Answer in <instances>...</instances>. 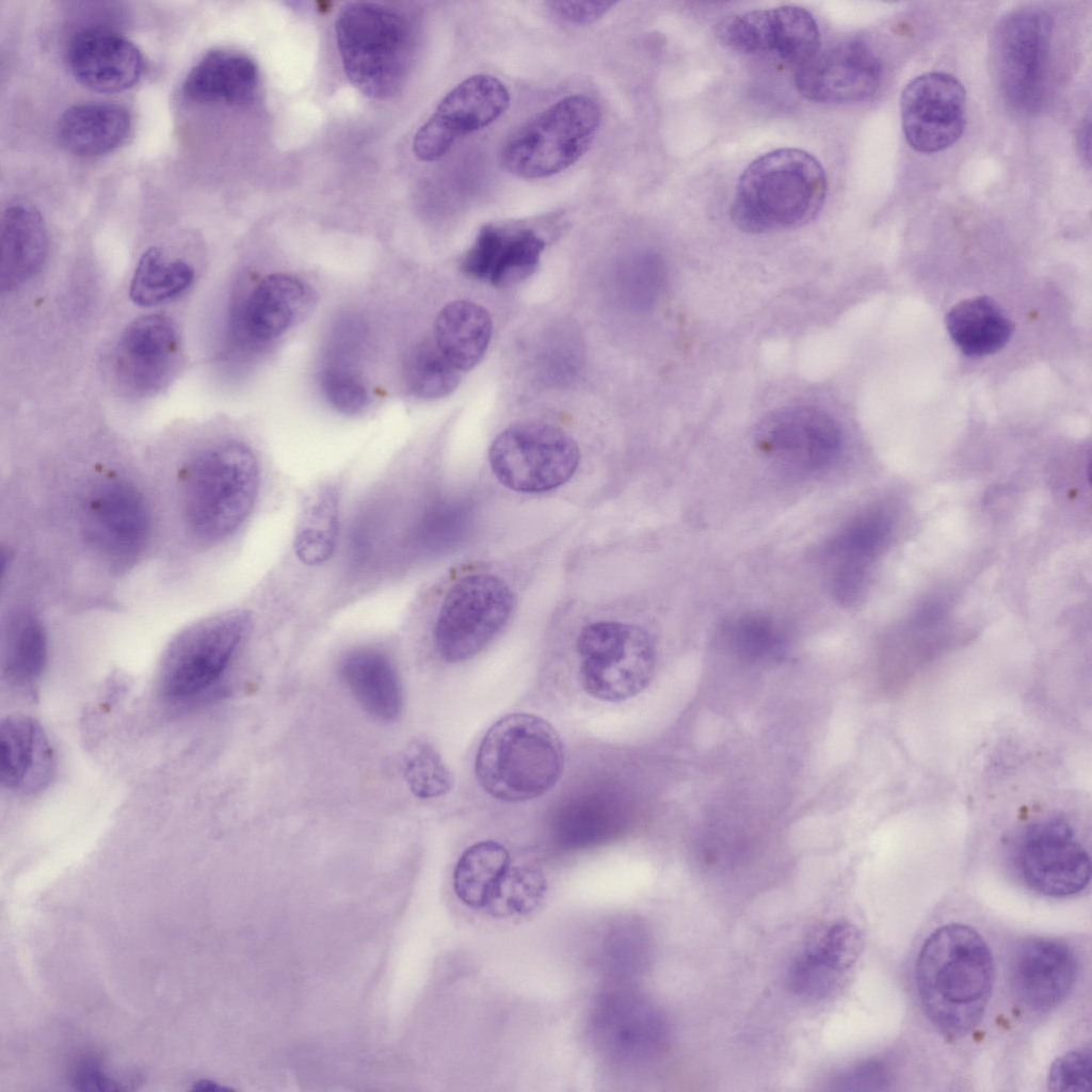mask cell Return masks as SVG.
<instances>
[{
    "mask_svg": "<svg viewBox=\"0 0 1092 1092\" xmlns=\"http://www.w3.org/2000/svg\"><path fill=\"white\" fill-rule=\"evenodd\" d=\"M1078 148L1082 159L1089 163L1090 161V119L1087 118L1078 132Z\"/></svg>",
    "mask_w": 1092,
    "mask_h": 1092,
    "instance_id": "48",
    "label": "cell"
},
{
    "mask_svg": "<svg viewBox=\"0 0 1092 1092\" xmlns=\"http://www.w3.org/2000/svg\"><path fill=\"white\" fill-rule=\"evenodd\" d=\"M890 530L889 515L872 509L855 516L824 543L820 555L826 582L838 603L850 606L864 595L870 566Z\"/></svg>",
    "mask_w": 1092,
    "mask_h": 1092,
    "instance_id": "22",
    "label": "cell"
},
{
    "mask_svg": "<svg viewBox=\"0 0 1092 1092\" xmlns=\"http://www.w3.org/2000/svg\"><path fill=\"white\" fill-rule=\"evenodd\" d=\"M402 772L410 790L420 799L447 794L453 776L440 754L428 741L412 740L402 756Z\"/></svg>",
    "mask_w": 1092,
    "mask_h": 1092,
    "instance_id": "41",
    "label": "cell"
},
{
    "mask_svg": "<svg viewBox=\"0 0 1092 1092\" xmlns=\"http://www.w3.org/2000/svg\"><path fill=\"white\" fill-rule=\"evenodd\" d=\"M1092 1061L1090 1049L1070 1050L1050 1065L1047 1086L1051 1091L1090 1092Z\"/></svg>",
    "mask_w": 1092,
    "mask_h": 1092,
    "instance_id": "45",
    "label": "cell"
},
{
    "mask_svg": "<svg viewBox=\"0 0 1092 1092\" xmlns=\"http://www.w3.org/2000/svg\"><path fill=\"white\" fill-rule=\"evenodd\" d=\"M888 1070L880 1060H868L850 1066L831 1079L835 1090H878L888 1082Z\"/></svg>",
    "mask_w": 1092,
    "mask_h": 1092,
    "instance_id": "46",
    "label": "cell"
},
{
    "mask_svg": "<svg viewBox=\"0 0 1092 1092\" xmlns=\"http://www.w3.org/2000/svg\"><path fill=\"white\" fill-rule=\"evenodd\" d=\"M316 303L317 294L307 282L293 274L273 273L244 301L239 325L251 339L269 341L307 318Z\"/></svg>",
    "mask_w": 1092,
    "mask_h": 1092,
    "instance_id": "26",
    "label": "cell"
},
{
    "mask_svg": "<svg viewBox=\"0 0 1092 1092\" xmlns=\"http://www.w3.org/2000/svg\"><path fill=\"white\" fill-rule=\"evenodd\" d=\"M588 1032L598 1058L623 1072L653 1065L667 1054L672 1041L671 1025L661 1008L622 984L596 998Z\"/></svg>",
    "mask_w": 1092,
    "mask_h": 1092,
    "instance_id": "7",
    "label": "cell"
},
{
    "mask_svg": "<svg viewBox=\"0 0 1092 1092\" xmlns=\"http://www.w3.org/2000/svg\"><path fill=\"white\" fill-rule=\"evenodd\" d=\"M193 279L194 270L189 263L166 259L159 248L150 247L138 261L129 295L140 306H155L180 295Z\"/></svg>",
    "mask_w": 1092,
    "mask_h": 1092,
    "instance_id": "38",
    "label": "cell"
},
{
    "mask_svg": "<svg viewBox=\"0 0 1092 1092\" xmlns=\"http://www.w3.org/2000/svg\"><path fill=\"white\" fill-rule=\"evenodd\" d=\"M149 530L147 502L132 484L113 480L93 491L85 509V533L108 562L121 567L134 561Z\"/></svg>",
    "mask_w": 1092,
    "mask_h": 1092,
    "instance_id": "19",
    "label": "cell"
},
{
    "mask_svg": "<svg viewBox=\"0 0 1092 1092\" xmlns=\"http://www.w3.org/2000/svg\"><path fill=\"white\" fill-rule=\"evenodd\" d=\"M603 964L619 979L640 974L648 963L651 942L641 922L635 919H619L605 933L603 940Z\"/></svg>",
    "mask_w": 1092,
    "mask_h": 1092,
    "instance_id": "39",
    "label": "cell"
},
{
    "mask_svg": "<svg viewBox=\"0 0 1092 1092\" xmlns=\"http://www.w3.org/2000/svg\"><path fill=\"white\" fill-rule=\"evenodd\" d=\"M179 336L170 318L143 316L122 334L115 352L116 379L129 395L151 396L163 388L176 371Z\"/></svg>",
    "mask_w": 1092,
    "mask_h": 1092,
    "instance_id": "21",
    "label": "cell"
},
{
    "mask_svg": "<svg viewBox=\"0 0 1092 1092\" xmlns=\"http://www.w3.org/2000/svg\"><path fill=\"white\" fill-rule=\"evenodd\" d=\"M753 439L768 461L794 476H812L828 469L842 446L835 420L813 406L784 407L767 414L757 423Z\"/></svg>",
    "mask_w": 1092,
    "mask_h": 1092,
    "instance_id": "14",
    "label": "cell"
},
{
    "mask_svg": "<svg viewBox=\"0 0 1092 1092\" xmlns=\"http://www.w3.org/2000/svg\"><path fill=\"white\" fill-rule=\"evenodd\" d=\"M492 319L482 306L469 300L445 305L434 323V342L457 370H469L484 356L491 341Z\"/></svg>",
    "mask_w": 1092,
    "mask_h": 1092,
    "instance_id": "33",
    "label": "cell"
},
{
    "mask_svg": "<svg viewBox=\"0 0 1092 1092\" xmlns=\"http://www.w3.org/2000/svg\"><path fill=\"white\" fill-rule=\"evenodd\" d=\"M66 63L79 83L99 93L130 89L144 69L143 57L133 43L98 28L82 30L70 38Z\"/></svg>",
    "mask_w": 1092,
    "mask_h": 1092,
    "instance_id": "24",
    "label": "cell"
},
{
    "mask_svg": "<svg viewBox=\"0 0 1092 1092\" xmlns=\"http://www.w3.org/2000/svg\"><path fill=\"white\" fill-rule=\"evenodd\" d=\"M514 607L510 587L499 577L473 574L457 580L445 595L434 627V643L447 662L480 653L501 630Z\"/></svg>",
    "mask_w": 1092,
    "mask_h": 1092,
    "instance_id": "13",
    "label": "cell"
},
{
    "mask_svg": "<svg viewBox=\"0 0 1092 1092\" xmlns=\"http://www.w3.org/2000/svg\"><path fill=\"white\" fill-rule=\"evenodd\" d=\"M882 63L863 38L850 37L819 50L796 69L794 84L805 99L852 103L871 97L882 81Z\"/></svg>",
    "mask_w": 1092,
    "mask_h": 1092,
    "instance_id": "17",
    "label": "cell"
},
{
    "mask_svg": "<svg viewBox=\"0 0 1092 1092\" xmlns=\"http://www.w3.org/2000/svg\"><path fill=\"white\" fill-rule=\"evenodd\" d=\"M720 41L736 51L774 55L800 67L821 47L815 17L804 7L782 5L724 18L718 26Z\"/></svg>",
    "mask_w": 1092,
    "mask_h": 1092,
    "instance_id": "16",
    "label": "cell"
},
{
    "mask_svg": "<svg viewBox=\"0 0 1092 1092\" xmlns=\"http://www.w3.org/2000/svg\"><path fill=\"white\" fill-rule=\"evenodd\" d=\"M320 386L327 402L342 414H357L368 404L369 396L362 378L343 359H334L324 366Z\"/></svg>",
    "mask_w": 1092,
    "mask_h": 1092,
    "instance_id": "44",
    "label": "cell"
},
{
    "mask_svg": "<svg viewBox=\"0 0 1092 1092\" xmlns=\"http://www.w3.org/2000/svg\"><path fill=\"white\" fill-rule=\"evenodd\" d=\"M1077 961L1064 942L1037 937L1022 943L1011 962L1012 990L1025 1007L1047 1011L1069 995L1075 983Z\"/></svg>",
    "mask_w": 1092,
    "mask_h": 1092,
    "instance_id": "23",
    "label": "cell"
},
{
    "mask_svg": "<svg viewBox=\"0 0 1092 1092\" xmlns=\"http://www.w3.org/2000/svg\"><path fill=\"white\" fill-rule=\"evenodd\" d=\"M862 948V934L849 921L834 920L818 927L788 966V989L812 1001L831 998L842 987Z\"/></svg>",
    "mask_w": 1092,
    "mask_h": 1092,
    "instance_id": "20",
    "label": "cell"
},
{
    "mask_svg": "<svg viewBox=\"0 0 1092 1092\" xmlns=\"http://www.w3.org/2000/svg\"><path fill=\"white\" fill-rule=\"evenodd\" d=\"M225 1090H229V1089L225 1088V1087H222L219 1083H216L214 1081H211V1080H208V1079H202V1080L195 1081L193 1083V1088H192V1091H225Z\"/></svg>",
    "mask_w": 1092,
    "mask_h": 1092,
    "instance_id": "49",
    "label": "cell"
},
{
    "mask_svg": "<svg viewBox=\"0 0 1092 1092\" xmlns=\"http://www.w3.org/2000/svg\"><path fill=\"white\" fill-rule=\"evenodd\" d=\"M48 659L47 636L41 620L21 611L7 623L3 638L2 669L9 685L32 692L41 680Z\"/></svg>",
    "mask_w": 1092,
    "mask_h": 1092,
    "instance_id": "35",
    "label": "cell"
},
{
    "mask_svg": "<svg viewBox=\"0 0 1092 1092\" xmlns=\"http://www.w3.org/2000/svg\"><path fill=\"white\" fill-rule=\"evenodd\" d=\"M828 178L821 163L799 148H778L741 173L730 208L735 225L762 234L803 225L821 210Z\"/></svg>",
    "mask_w": 1092,
    "mask_h": 1092,
    "instance_id": "2",
    "label": "cell"
},
{
    "mask_svg": "<svg viewBox=\"0 0 1092 1092\" xmlns=\"http://www.w3.org/2000/svg\"><path fill=\"white\" fill-rule=\"evenodd\" d=\"M565 754L560 735L533 713H510L494 723L477 751L475 771L494 799L518 803L539 798L561 778Z\"/></svg>",
    "mask_w": 1092,
    "mask_h": 1092,
    "instance_id": "3",
    "label": "cell"
},
{
    "mask_svg": "<svg viewBox=\"0 0 1092 1092\" xmlns=\"http://www.w3.org/2000/svg\"><path fill=\"white\" fill-rule=\"evenodd\" d=\"M580 453L564 431L542 421L511 424L493 440L491 468L505 487L526 494L551 491L577 470Z\"/></svg>",
    "mask_w": 1092,
    "mask_h": 1092,
    "instance_id": "12",
    "label": "cell"
},
{
    "mask_svg": "<svg viewBox=\"0 0 1092 1092\" xmlns=\"http://www.w3.org/2000/svg\"><path fill=\"white\" fill-rule=\"evenodd\" d=\"M509 103V90L497 77L477 74L466 78L443 98L417 131L415 156L427 162L441 158L460 138L494 123Z\"/></svg>",
    "mask_w": 1092,
    "mask_h": 1092,
    "instance_id": "15",
    "label": "cell"
},
{
    "mask_svg": "<svg viewBox=\"0 0 1092 1092\" xmlns=\"http://www.w3.org/2000/svg\"><path fill=\"white\" fill-rule=\"evenodd\" d=\"M48 254V234L41 213L23 203L11 204L1 215V288L12 291L32 278Z\"/></svg>",
    "mask_w": 1092,
    "mask_h": 1092,
    "instance_id": "28",
    "label": "cell"
},
{
    "mask_svg": "<svg viewBox=\"0 0 1092 1092\" xmlns=\"http://www.w3.org/2000/svg\"><path fill=\"white\" fill-rule=\"evenodd\" d=\"M546 893V879L537 868L512 864L487 912L501 917L524 916L542 903Z\"/></svg>",
    "mask_w": 1092,
    "mask_h": 1092,
    "instance_id": "42",
    "label": "cell"
},
{
    "mask_svg": "<svg viewBox=\"0 0 1092 1092\" xmlns=\"http://www.w3.org/2000/svg\"><path fill=\"white\" fill-rule=\"evenodd\" d=\"M1008 849L1019 878L1041 895L1074 896L1090 883V853L1063 815H1045L1018 826Z\"/></svg>",
    "mask_w": 1092,
    "mask_h": 1092,
    "instance_id": "11",
    "label": "cell"
},
{
    "mask_svg": "<svg viewBox=\"0 0 1092 1092\" xmlns=\"http://www.w3.org/2000/svg\"><path fill=\"white\" fill-rule=\"evenodd\" d=\"M131 117L111 102H87L68 108L60 118L58 136L70 152L94 157L117 148L127 138Z\"/></svg>",
    "mask_w": 1092,
    "mask_h": 1092,
    "instance_id": "32",
    "label": "cell"
},
{
    "mask_svg": "<svg viewBox=\"0 0 1092 1092\" xmlns=\"http://www.w3.org/2000/svg\"><path fill=\"white\" fill-rule=\"evenodd\" d=\"M626 810L615 793L590 791L571 798L558 809L552 834L564 849H584L614 838L625 825Z\"/></svg>",
    "mask_w": 1092,
    "mask_h": 1092,
    "instance_id": "29",
    "label": "cell"
},
{
    "mask_svg": "<svg viewBox=\"0 0 1092 1092\" xmlns=\"http://www.w3.org/2000/svg\"><path fill=\"white\" fill-rule=\"evenodd\" d=\"M579 676L592 697L619 703L640 694L652 681L657 652L641 627L617 621L587 625L577 639Z\"/></svg>",
    "mask_w": 1092,
    "mask_h": 1092,
    "instance_id": "9",
    "label": "cell"
},
{
    "mask_svg": "<svg viewBox=\"0 0 1092 1092\" xmlns=\"http://www.w3.org/2000/svg\"><path fill=\"white\" fill-rule=\"evenodd\" d=\"M55 771V756L42 724L13 714L0 726V780L12 792L30 796L44 790Z\"/></svg>",
    "mask_w": 1092,
    "mask_h": 1092,
    "instance_id": "27",
    "label": "cell"
},
{
    "mask_svg": "<svg viewBox=\"0 0 1092 1092\" xmlns=\"http://www.w3.org/2000/svg\"><path fill=\"white\" fill-rule=\"evenodd\" d=\"M547 5L558 19L569 25L584 26L598 20L615 3L609 1H551Z\"/></svg>",
    "mask_w": 1092,
    "mask_h": 1092,
    "instance_id": "47",
    "label": "cell"
},
{
    "mask_svg": "<svg viewBox=\"0 0 1092 1092\" xmlns=\"http://www.w3.org/2000/svg\"><path fill=\"white\" fill-rule=\"evenodd\" d=\"M258 83V68L250 57L230 50H213L189 71L183 93L198 102L243 106L254 99Z\"/></svg>",
    "mask_w": 1092,
    "mask_h": 1092,
    "instance_id": "30",
    "label": "cell"
},
{
    "mask_svg": "<svg viewBox=\"0 0 1092 1092\" xmlns=\"http://www.w3.org/2000/svg\"><path fill=\"white\" fill-rule=\"evenodd\" d=\"M965 113V90L946 73L916 77L900 97L904 136L919 152H937L954 144L964 131Z\"/></svg>",
    "mask_w": 1092,
    "mask_h": 1092,
    "instance_id": "18",
    "label": "cell"
},
{
    "mask_svg": "<svg viewBox=\"0 0 1092 1092\" xmlns=\"http://www.w3.org/2000/svg\"><path fill=\"white\" fill-rule=\"evenodd\" d=\"M922 1009L943 1034L958 1039L982 1019L994 982V961L971 927L951 922L925 940L915 964Z\"/></svg>",
    "mask_w": 1092,
    "mask_h": 1092,
    "instance_id": "1",
    "label": "cell"
},
{
    "mask_svg": "<svg viewBox=\"0 0 1092 1092\" xmlns=\"http://www.w3.org/2000/svg\"><path fill=\"white\" fill-rule=\"evenodd\" d=\"M601 118V108L591 96L574 94L561 98L504 141L500 163L510 174L524 179L560 173L589 150Z\"/></svg>",
    "mask_w": 1092,
    "mask_h": 1092,
    "instance_id": "6",
    "label": "cell"
},
{
    "mask_svg": "<svg viewBox=\"0 0 1092 1092\" xmlns=\"http://www.w3.org/2000/svg\"><path fill=\"white\" fill-rule=\"evenodd\" d=\"M545 247L532 228L486 224L464 255L461 270L496 287L511 286L533 273Z\"/></svg>",
    "mask_w": 1092,
    "mask_h": 1092,
    "instance_id": "25",
    "label": "cell"
},
{
    "mask_svg": "<svg viewBox=\"0 0 1092 1092\" xmlns=\"http://www.w3.org/2000/svg\"><path fill=\"white\" fill-rule=\"evenodd\" d=\"M724 633L733 647L749 658L776 655L784 645L781 627L764 613L745 612L732 617L724 626Z\"/></svg>",
    "mask_w": 1092,
    "mask_h": 1092,
    "instance_id": "43",
    "label": "cell"
},
{
    "mask_svg": "<svg viewBox=\"0 0 1092 1092\" xmlns=\"http://www.w3.org/2000/svg\"><path fill=\"white\" fill-rule=\"evenodd\" d=\"M336 41L350 83L372 99H388L404 86L415 51L411 19L399 9L374 2L344 5Z\"/></svg>",
    "mask_w": 1092,
    "mask_h": 1092,
    "instance_id": "4",
    "label": "cell"
},
{
    "mask_svg": "<svg viewBox=\"0 0 1092 1092\" xmlns=\"http://www.w3.org/2000/svg\"><path fill=\"white\" fill-rule=\"evenodd\" d=\"M341 676L360 706L378 720L390 722L402 711L403 693L395 664L380 649L357 648L341 661Z\"/></svg>",
    "mask_w": 1092,
    "mask_h": 1092,
    "instance_id": "31",
    "label": "cell"
},
{
    "mask_svg": "<svg viewBox=\"0 0 1092 1092\" xmlns=\"http://www.w3.org/2000/svg\"><path fill=\"white\" fill-rule=\"evenodd\" d=\"M338 534V496L333 487H323L307 501L299 520L294 551L301 562L319 565L334 552Z\"/></svg>",
    "mask_w": 1092,
    "mask_h": 1092,
    "instance_id": "37",
    "label": "cell"
},
{
    "mask_svg": "<svg viewBox=\"0 0 1092 1092\" xmlns=\"http://www.w3.org/2000/svg\"><path fill=\"white\" fill-rule=\"evenodd\" d=\"M1053 19L1037 6L1014 10L995 27L990 66L1005 100L1015 110L1038 111L1047 96Z\"/></svg>",
    "mask_w": 1092,
    "mask_h": 1092,
    "instance_id": "10",
    "label": "cell"
},
{
    "mask_svg": "<svg viewBox=\"0 0 1092 1092\" xmlns=\"http://www.w3.org/2000/svg\"><path fill=\"white\" fill-rule=\"evenodd\" d=\"M259 486L257 460L248 447L223 441L196 453L182 480V511L200 541L219 542L251 513Z\"/></svg>",
    "mask_w": 1092,
    "mask_h": 1092,
    "instance_id": "5",
    "label": "cell"
},
{
    "mask_svg": "<svg viewBox=\"0 0 1092 1092\" xmlns=\"http://www.w3.org/2000/svg\"><path fill=\"white\" fill-rule=\"evenodd\" d=\"M251 623L246 610L234 609L179 632L166 647L158 669L159 694L171 703L202 696L223 676Z\"/></svg>",
    "mask_w": 1092,
    "mask_h": 1092,
    "instance_id": "8",
    "label": "cell"
},
{
    "mask_svg": "<svg viewBox=\"0 0 1092 1092\" xmlns=\"http://www.w3.org/2000/svg\"><path fill=\"white\" fill-rule=\"evenodd\" d=\"M460 380V370L435 342L423 341L412 349L406 364V381L417 397L427 400L446 397L457 387Z\"/></svg>",
    "mask_w": 1092,
    "mask_h": 1092,
    "instance_id": "40",
    "label": "cell"
},
{
    "mask_svg": "<svg viewBox=\"0 0 1092 1092\" xmlns=\"http://www.w3.org/2000/svg\"><path fill=\"white\" fill-rule=\"evenodd\" d=\"M946 327L954 344L970 357L999 351L1013 332L1012 322L989 296L967 299L952 306L946 315Z\"/></svg>",
    "mask_w": 1092,
    "mask_h": 1092,
    "instance_id": "34",
    "label": "cell"
},
{
    "mask_svg": "<svg viewBox=\"0 0 1092 1092\" xmlns=\"http://www.w3.org/2000/svg\"><path fill=\"white\" fill-rule=\"evenodd\" d=\"M512 866L509 851L494 840H483L467 848L453 872V888L468 908L488 911L500 885Z\"/></svg>",
    "mask_w": 1092,
    "mask_h": 1092,
    "instance_id": "36",
    "label": "cell"
}]
</instances>
